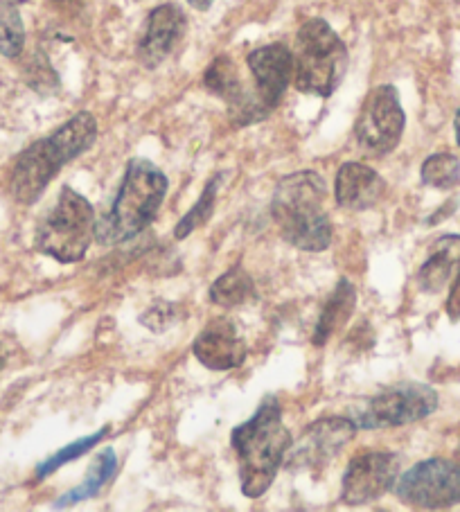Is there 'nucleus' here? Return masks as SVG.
Masks as SVG:
<instances>
[{
	"label": "nucleus",
	"instance_id": "obj_1",
	"mask_svg": "<svg viewBox=\"0 0 460 512\" xmlns=\"http://www.w3.org/2000/svg\"><path fill=\"white\" fill-rule=\"evenodd\" d=\"M230 445L240 463L242 492L249 499L262 497L291 449V434L282 422V406L276 397H264L255 416L235 427Z\"/></svg>",
	"mask_w": 460,
	"mask_h": 512
},
{
	"label": "nucleus",
	"instance_id": "obj_2",
	"mask_svg": "<svg viewBox=\"0 0 460 512\" xmlns=\"http://www.w3.org/2000/svg\"><path fill=\"white\" fill-rule=\"evenodd\" d=\"M167 194V176L147 158H131L113 206L95 224V242L115 246L134 240L154 222Z\"/></svg>",
	"mask_w": 460,
	"mask_h": 512
},
{
	"label": "nucleus",
	"instance_id": "obj_3",
	"mask_svg": "<svg viewBox=\"0 0 460 512\" xmlns=\"http://www.w3.org/2000/svg\"><path fill=\"white\" fill-rule=\"evenodd\" d=\"M323 199L325 181L316 172H296L278 181L271 213L285 242L312 253L330 246L332 224L323 210Z\"/></svg>",
	"mask_w": 460,
	"mask_h": 512
},
{
	"label": "nucleus",
	"instance_id": "obj_4",
	"mask_svg": "<svg viewBox=\"0 0 460 512\" xmlns=\"http://www.w3.org/2000/svg\"><path fill=\"white\" fill-rule=\"evenodd\" d=\"M348 68V50L327 21L309 19L296 34L294 84L300 93L330 97Z\"/></svg>",
	"mask_w": 460,
	"mask_h": 512
},
{
	"label": "nucleus",
	"instance_id": "obj_5",
	"mask_svg": "<svg viewBox=\"0 0 460 512\" xmlns=\"http://www.w3.org/2000/svg\"><path fill=\"white\" fill-rule=\"evenodd\" d=\"M95 210L82 194L64 188L48 215L41 219L34 244L57 262H79L95 240Z\"/></svg>",
	"mask_w": 460,
	"mask_h": 512
},
{
	"label": "nucleus",
	"instance_id": "obj_6",
	"mask_svg": "<svg viewBox=\"0 0 460 512\" xmlns=\"http://www.w3.org/2000/svg\"><path fill=\"white\" fill-rule=\"evenodd\" d=\"M438 409V393L427 384H397L379 393L352 416L357 429H388L424 420Z\"/></svg>",
	"mask_w": 460,
	"mask_h": 512
},
{
	"label": "nucleus",
	"instance_id": "obj_7",
	"mask_svg": "<svg viewBox=\"0 0 460 512\" xmlns=\"http://www.w3.org/2000/svg\"><path fill=\"white\" fill-rule=\"evenodd\" d=\"M397 499L411 508L442 510L460 503V465L431 458L402 474L395 488Z\"/></svg>",
	"mask_w": 460,
	"mask_h": 512
},
{
	"label": "nucleus",
	"instance_id": "obj_8",
	"mask_svg": "<svg viewBox=\"0 0 460 512\" xmlns=\"http://www.w3.org/2000/svg\"><path fill=\"white\" fill-rule=\"evenodd\" d=\"M404 109L397 88L391 84L377 86L368 93L357 118L355 136L361 149L368 154L384 156L393 152L404 134Z\"/></svg>",
	"mask_w": 460,
	"mask_h": 512
},
{
	"label": "nucleus",
	"instance_id": "obj_9",
	"mask_svg": "<svg viewBox=\"0 0 460 512\" xmlns=\"http://www.w3.org/2000/svg\"><path fill=\"white\" fill-rule=\"evenodd\" d=\"M68 163V158L61 152L59 145L52 140V136L37 140L25 152L16 158V165L12 170V194L19 203L37 201L50 181L59 174L61 167Z\"/></svg>",
	"mask_w": 460,
	"mask_h": 512
},
{
	"label": "nucleus",
	"instance_id": "obj_10",
	"mask_svg": "<svg viewBox=\"0 0 460 512\" xmlns=\"http://www.w3.org/2000/svg\"><path fill=\"white\" fill-rule=\"evenodd\" d=\"M357 434L352 418H323L309 425L300 443L287 452L291 470H318L325 467Z\"/></svg>",
	"mask_w": 460,
	"mask_h": 512
},
{
	"label": "nucleus",
	"instance_id": "obj_11",
	"mask_svg": "<svg viewBox=\"0 0 460 512\" xmlns=\"http://www.w3.org/2000/svg\"><path fill=\"white\" fill-rule=\"evenodd\" d=\"M397 456L388 452H364L355 456L343 474L341 499L348 506H366L393 488L397 481Z\"/></svg>",
	"mask_w": 460,
	"mask_h": 512
},
{
	"label": "nucleus",
	"instance_id": "obj_12",
	"mask_svg": "<svg viewBox=\"0 0 460 512\" xmlns=\"http://www.w3.org/2000/svg\"><path fill=\"white\" fill-rule=\"evenodd\" d=\"M203 84L210 93H215L228 104V113L237 125H253L262 118L269 116V109L264 107L262 100L255 91H246L240 73L233 64V59L221 55L206 70Z\"/></svg>",
	"mask_w": 460,
	"mask_h": 512
},
{
	"label": "nucleus",
	"instance_id": "obj_13",
	"mask_svg": "<svg viewBox=\"0 0 460 512\" xmlns=\"http://www.w3.org/2000/svg\"><path fill=\"white\" fill-rule=\"evenodd\" d=\"M246 64L253 75L255 93L269 111L276 109L287 91L289 79L294 77V55L282 43H271L253 50L246 57Z\"/></svg>",
	"mask_w": 460,
	"mask_h": 512
},
{
	"label": "nucleus",
	"instance_id": "obj_14",
	"mask_svg": "<svg viewBox=\"0 0 460 512\" xmlns=\"http://www.w3.org/2000/svg\"><path fill=\"white\" fill-rule=\"evenodd\" d=\"M192 352L210 370H233L244 364L246 341L240 328L221 316L201 330L197 341L192 343Z\"/></svg>",
	"mask_w": 460,
	"mask_h": 512
},
{
	"label": "nucleus",
	"instance_id": "obj_15",
	"mask_svg": "<svg viewBox=\"0 0 460 512\" xmlns=\"http://www.w3.org/2000/svg\"><path fill=\"white\" fill-rule=\"evenodd\" d=\"M185 30L183 12L176 5H161L149 14L145 34L140 39L138 46V59L143 61V66L156 68L163 64L167 55L174 50L179 43L181 34Z\"/></svg>",
	"mask_w": 460,
	"mask_h": 512
},
{
	"label": "nucleus",
	"instance_id": "obj_16",
	"mask_svg": "<svg viewBox=\"0 0 460 512\" xmlns=\"http://www.w3.org/2000/svg\"><path fill=\"white\" fill-rule=\"evenodd\" d=\"M386 183L373 167L364 163H345L336 174V203L345 210H368L382 201Z\"/></svg>",
	"mask_w": 460,
	"mask_h": 512
},
{
	"label": "nucleus",
	"instance_id": "obj_17",
	"mask_svg": "<svg viewBox=\"0 0 460 512\" xmlns=\"http://www.w3.org/2000/svg\"><path fill=\"white\" fill-rule=\"evenodd\" d=\"M460 271V235H445L431 246V255L418 273L422 291L438 294Z\"/></svg>",
	"mask_w": 460,
	"mask_h": 512
},
{
	"label": "nucleus",
	"instance_id": "obj_18",
	"mask_svg": "<svg viewBox=\"0 0 460 512\" xmlns=\"http://www.w3.org/2000/svg\"><path fill=\"white\" fill-rule=\"evenodd\" d=\"M355 303H357V289L350 280H339V285L334 287L330 298L325 300L323 312L318 316L316 330L312 334L314 346H325L336 332H339L348 319L355 312Z\"/></svg>",
	"mask_w": 460,
	"mask_h": 512
},
{
	"label": "nucleus",
	"instance_id": "obj_19",
	"mask_svg": "<svg viewBox=\"0 0 460 512\" xmlns=\"http://www.w3.org/2000/svg\"><path fill=\"white\" fill-rule=\"evenodd\" d=\"M255 298L253 278L242 267H233L210 287V300L219 307H240Z\"/></svg>",
	"mask_w": 460,
	"mask_h": 512
},
{
	"label": "nucleus",
	"instance_id": "obj_20",
	"mask_svg": "<svg viewBox=\"0 0 460 512\" xmlns=\"http://www.w3.org/2000/svg\"><path fill=\"white\" fill-rule=\"evenodd\" d=\"M115 470H118V458H115V452L109 447V449H104V452L95 458V463L91 465V474L86 476L84 483L79 485V488L64 494V497H61L55 503V506L57 508H66V506H73V503H79V501H86V499L95 497V494L100 492L104 485L113 479Z\"/></svg>",
	"mask_w": 460,
	"mask_h": 512
},
{
	"label": "nucleus",
	"instance_id": "obj_21",
	"mask_svg": "<svg viewBox=\"0 0 460 512\" xmlns=\"http://www.w3.org/2000/svg\"><path fill=\"white\" fill-rule=\"evenodd\" d=\"M219 181L221 176H215V179L208 181L206 190L201 192V199L194 203L192 210L185 215L179 226L174 228V237L176 240H185V237L192 235L197 228H201L203 224H208V219L215 213V201H217V190H219Z\"/></svg>",
	"mask_w": 460,
	"mask_h": 512
},
{
	"label": "nucleus",
	"instance_id": "obj_22",
	"mask_svg": "<svg viewBox=\"0 0 460 512\" xmlns=\"http://www.w3.org/2000/svg\"><path fill=\"white\" fill-rule=\"evenodd\" d=\"M25 46V28L21 14L16 12V5L0 0V55L19 57Z\"/></svg>",
	"mask_w": 460,
	"mask_h": 512
},
{
	"label": "nucleus",
	"instance_id": "obj_23",
	"mask_svg": "<svg viewBox=\"0 0 460 512\" xmlns=\"http://www.w3.org/2000/svg\"><path fill=\"white\" fill-rule=\"evenodd\" d=\"M422 183L449 190L460 181V161L451 154H433L422 163Z\"/></svg>",
	"mask_w": 460,
	"mask_h": 512
},
{
	"label": "nucleus",
	"instance_id": "obj_24",
	"mask_svg": "<svg viewBox=\"0 0 460 512\" xmlns=\"http://www.w3.org/2000/svg\"><path fill=\"white\" fill-rule=\"evenodd\" d=\"M106 434H109V427L100 429V431H97V434H91V436H86V438H79V440H75V443H70V445H66L64 449H59V452H57L55 456H50L46 463H41V465L37 467V476H39V479H43V476H48V474H52L55 470H59L61 465H66V463H70V461H75V458L84 456V454L88 452V449L100 443V440H102Z\"/></svg>",
	"mask_w": 460,
	"mask_h": 512
},
{
	"label": "nucleus",
	"instance_id": "obj_25",
	"mask_svg": "<svg viewBox=\"0 0 460 512\" xmlns=\"http://www.w3.org/2000/svg\"><path fill=\"white\" fill-rule=\"evenodd\" d=\"M179 319H181V307L174 303H167V300H161V303L152 305L143 316H140V323L152 332H165L167 328H172L174 323H179Z\"/></svg>",
	"mask_w": 460,
	"mask_h": 512
},
{
	"label": "nucleus",
	"instance_id": "obj_26",
	"mask_svg": "<svg viewBox=\"0 0 460 512\" xmlns=\"http://www.w3.org/2000/svg\"><path fill=\"white\" fill-rule=\"evenodd\" d=\"M447 314L451 321H460V271L456 273L454 287H451V294L447 298Z\"/></svg>",
	"mask_w": 460,
	"mask_h": 512
},
{
	"label": "nucleus",
	"instance_id": "obj_27",
	"mask_svg": "<svg viewBox=\"0 0 460 512\" xmlns=\"http://www.w3.org/2000/svg\"><path fill=\"white\" fill-rule=\"evenodd\" d=\"M188 3L194 7V10H199V12H208L210 7H212V3H215V0H188Z\"/></svg>",
	"mask_w": 460,
	"mask_h": 512
},
{
	"label": "nucleus",
	"instance_id": "obj_28",
	"mask_svg": "<svg viewBox=\"0 0 460 512\" xmlns=\"http://www.w3.org/2000/svg\"><path fill=\"white\" fill-rule=\"evenodd\" d=\"M454 127H456V140H458V147H460V111L456 113V120H454Z\"/></svg>",
	"mask_w": 460,
	"mask_h": 512
},
{
	"label": "nucleus",
	"instance_id": "obj_29",
	"mask_svg": "<svg viewBox=\"0 0 460 512\" xmlns=\"http://www.w3.org/2000/svg\"><path fill=\"white\" fill-rule=\"evenodd\" d=\"M5 361H7V352H5V346H3V343H0V368L5 366Z\"/></svg>",
	"mask_w": 460,
	"mask_h": 512
},
{
	"label": "nucleus",
	"instance_id": "obj_30",
	"mask_svg": "<svg viewBox=\"0 0 460 512\" xmlns=\"http://www.w3.org/2000/svg\"><path fill=\"white\" fill-rule=\"evenodd\" d=\"M3 3H10V5H21L25 0H3Z\"/></svg>",
	"mask_w": 460,
	"mask_h": 512
}]
</instances>
